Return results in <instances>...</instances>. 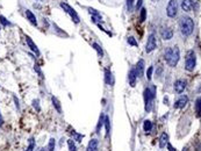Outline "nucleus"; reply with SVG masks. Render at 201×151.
<instances>
[{
  "instance_id": "nucleus-1",
  "label": "nucleus",
  "mask_w": 201,
  "mask_h": 151,
  "mask_svg": "<svg viewBox=\"0 0 201 151\" xmlns=\"http://www.w3.org/2000/svg\"><path fill=\"white\" fill-rule=\"evenodd\" d=\"M164 58L166 60V63L171 66V67H174L178 62H179V58H180V50L179 48L176 45V47H170L165 50V54H164Z\"/></svg>"
},
{
  "instance_id": "nucleus-2",
  "label": "nucleus",
  "mask_w": 201,
  "mask_h": 151,
  "mask_svg": "<svg viewBox=\"0 0 201 151\" xmlns=\"http://www.w3.org/2000/svg\"><path fill=\"white\" fill-rule=\"evenodd\" d=\"M179 28H180V32L184 36H189L192 35L193 30H194V21L191 16L188 15H184L180 18V21H179Z\"/></svg>"
},
{
  "instance_id": "nucleus-3",
  "label": "nucleus",
  "mask_w": 201,
  "mask_h": 151,
  "mask_svg": "<svg viewBox=\"0 0 201 151\" xmlns=\"http://www.w3.org/2000/svg\"><path fill=\"white\" fill-rule=\"evenodd\" d=\"M156 97V87L151 86V87H147L144 90V104H145V112L150 113L152 111V106H154V100Z\"/></svg>"
},
{
  "instance_id": "nucleus-4",
  "label": "nucleus",
  "mask_w": 201,
  "mask_h": 151,
  "mask_svg": "<svg viewBox=\"0 0 201 151\" xmlns=\"http://www.w3.org/2000/svg\"><path fill=\"white\" fill-rule=\"evenodd\" d=\"M196 65V56H195V52L193 50H189L187 52V56H186V59H185V69L187 71H193L194 67Z\"/></svg>"
},
{
  "instance_id": "nucleus-5",
  "label": "nucleus",
  "mask_w": 201,
  "mask_h": 151,
  "mask_svg": "<svg viewBox=\"0 0 201 151\" xmlns=\"http://www.w3.org/2000/svg\"><path fill=\"white\" fill-rule=\"evenodd\" d=\"M61 5V7L64 10V12L65 13H67L70 16H71V19L73 20V22L74 23H79L80 22V19H79V15L77 14V12L69 5V4H66V3H61L59 4Z\"/></svg>"
},
{
  "instance_id": "nucleus-6",
  "label": "nucleus",
  "mask_w": 201,
  "mask_h": 151,
  "mask_svg": "<svg viewBox=\"0 0 201 151\" xmlns=\"http://www.w3.org/2000/svg\"><path fill=\"white\" fill-rule=\"evenodd\" d=\"M178 13V3L177 0H170L166 6V15L169 18H174Z\"/></svg>"
},
{
  "instance_id": "nucleus-7",
  "label": "nucleus",
  "mask_w": 201,
  "mask_h": 151,
  "mask_svg": "<svg viewBox=\"0 0 201 151\" xmlns=\"http://www.w3.org/2000/svg\"><path fill=\"white\" fill-rule=\"evenodd\" d=\"M157 48V41H156V36L154 33H151L149 36H148V41H147V44H145V51L148 54L152 52L155 49Z\"/></svg>"
},
{
  "instance_id": "nucleus-8",
  "label": "nucleus",
  "mask_w": 201,
  "mask_h": 151,
  "mask_svg": "<svg viewBox=\"0 0 201 151\" xmlns=\"http://www.w3.org/2000/svg\"><path fill=\"white\" fill-rule=\"evenodd\" d=\"M136 79H137V74H136L135 67H133V69H130V71L128 73V82H129V85L131 87L136 86Z\"/></svg>"
},
{
  "instance_id": "nucleus-9",
  "label": "nucleus",
  "mask_w": 201,
  "mask_h": 151,
  "mask_svg": "<svg viewBox=\"0 0 201 151\" xmlns=\"http://www.w3.org/2000/svg\"><path fill=\"white\" fill-rule=\"evenodd\" d=\"M173 87H174V91L177 93H182L185 91V89H186V82L182 80V79H178V80H176Z\"/></svg>"
},
{
  "instance_id": "nucleus-10",
  "label": "nucleus",
  "mask_w": 201,
  "mask_h": 151,
  "mask_svg": "<svg viewBox=\"0 0 201 151\" xmlns=\"http://www.w3.org/2000/svg\"><path fill=\"white\" fill-rule=\"evenodd\" d=\"M160 36H162L163 40L169 41V40H171V38L173 37V30H172L171 28H169V27L163 28L162 32H160Z\"/></svg>"
},
{
  "instance_id": "nucleus-11",
  "label": "nucleus",
  "mask_w": 201,
  "mask_h": 151,
  "mask_svg": "<svg viewBox=\"0 0 201 151\" xmlns=\"http://www.w3.org/2000/svg\"><path fill=\"white\" fill-rule=\"evenodd\" d=\"M135 71H136V74H137V78H141L143 77V72H144V60L143 59H140L135 66Z\"/></svg>"
},
{
  "instance_id": "nucleus-12",
  "label": "nucleus",
  "mask_w": 201,
  "mask_h": 151,
  "mask_svg": "<svg viewBox=\"0 0 201 151\" xmlns=\"http://www.w3.org/2000/svg\"><path fill=\"white\" fill-rule=\"evenodd\" d=\"M187 102H188V98H187L186 95H182V97H180V98L176 101V104H174V108H176V109L184 108V107L187 105Z\"/></svg>"
},
{
  "instance_id": "nucleus-13",
  "label": "nucleus",
  "mask_w": 201,
  "mask_h": 151,
  "mask_svg": "<svg viewBox=\"0 0 201 151\" xmlns=\"http://www.w3.org/2000/svg\"><path fill=\"white\" fill-rule=\"evenodd\" d=\"M26 42H27V44H28V47L30 48V50L32 51H34L37 56H40V50H39V48H37V45L34 43V41L29 37V36H26Z\"/></svg>"
},
{
  "instance_id": "nucleus-14",
  "label": "nucleus",
  "mask_w": 201,
  "mask_h": 151,
  "mask_svg": "<svg viewBox=\"0 0 201 151\" xmlns=\"http://www.w3.org/2000/svg\"><path fill=\"white\" fill-rule=\"evenodd\" d=\"M193 7V1L192 0H182L181 1V8L184 12H191Z\"/></svg>"
},
{
  "instance_id": "nucleus-15",
  "label": "nucleus",
  "mask_w": 201,
  "mask_h": 151,
  "mask_svg": "<svg viewBox=\"0 0 201 151\" xmlns=\"http://www.w3.org/2000/svg\"><path fill=\"white\" fill-rule=\"evenodd\" d=\"M105 83L107 85H112L114 83L113 74H112V71L109 69H105Z\"/></svg>"
},
{
  "instance_id": "nucleus-16",
  "label": "nucleus",
  "mask_w": 201,
  "mask_h": 151,
  "mask_svg": "<svg viewBox=\"0 0 201 151\" xmlns=\"http://www.w3.org/2000/svg\"><path fill=\"white\" fill-rule=\"evenodd\" d=\"M26 16H27V20H29V22L33 25V26H37V20H36V16L34 15V13L29 10L26 11Z\"/></svg>"
},
{
  "instance_id": "nucleus-17",
  "label": "nucleus",
  "mask_w": 201,
  "mask_h": 151,
  "mask_svg": "<svg viewBox=\"0 0 201 151\" xmlns=\"http://www.w3.org/2000/svg\"><path fill=\"white\" fill-rule=\"evenodd\" d=\"M98 145H99L98 139H95V138L91 139L87 145V151H98Z\"/></svg>"
},
{
  "instance_id": "nucleus-18",
  "label": "nucleus",
  "mask_w": 201,
  "mask_h": 151,
  "mask_svg": "<svg viewBox=\"0 0 201 151\" xmlns=\"http://www.w3.org/2000/svg\"><path fill=\"white\" fill-rule=\"evenodd\" d=\"M169 143V136L166 132H163L160 138H159V148H164Z\"/></svg>"
},
{
  "instance_id": "nucleus-19",
  "label": "nucleus",
  "mask_w": 201,
  "mask_h": 151,
  "mask_svg": "<svg viewBox=\"0 0 201 151\" xmlns=\"http://www.w3.org/2000/svg\"><path fill=\"white\" fill-rule=\"evenodd\" d=\"M195 113L198 117H201V97L195 100Z\"/></svg>"
},
{
  "instance_id": "nucleus-20",
  "label": "nucleus",
  "mask_w": 201,
  "mask_h": 151,
  "mask_svg": "<svg viewBox=\"0 0 201 151\" xmlns=\"http://www.w3.org/2000/svg\"><path fill=\"white\" fill-rule=\"evenodd\" d=\"M104 124H105V128H106V137H108L109 136V132H111V121H109V117L107 115L105 116Z\"/></svg>"
},
{
  "instance_id": "nucleus-21",
  "label": "nucleus",
  "mask_w": 201,
  "mask_h": 151,
  "mask_svg": "<svg viewBox=\"0 0 201 151\" xmlns=\"http://www.w3.org/2000/svg\"><path fill=\"white\" fill-rule=\"evenodd\" d=\"M92 47L94 48V50L96 51V54H98V56H99V57H103V56H104V51H103V48L100 47V45H99L98 43L93 42V43H92Z\"/></svg>"
},
{
  "instance_id": "nucleus-22",
  "label": "nucleus",
  "mask_w": 201,
  "mask_h": 151,
  "mask_svg": "<svg viewBox=\"0 0 201 151\" xmlns=\"http://www.w3.org/2000/svg\"><path fill=\"white\" fill-rule=\"evenodd\" d=\"M51 100H52V104H54V107L56 108V111L61 114L62 113V107H61V104H59V101H58V99L57 98H55V97H52L51 98Z\"/></svg>"
},
{
  "instance_id": "nucleus-23",
  "label": "nucleus",
  "mask_w": 201,
  "mask_h": 151,
  "mask_svg": "<svg viewBox=\"0 0 201 151\" xmlns=\"http://www.w3.org/2000/svg\"><path fill=\"white\" fill-rule=\"evenodd\" d=\"M143 129H144V131H147V132L151 131V129H152V122H151L150 120H145L144 123H143Z\"/></svg>"
},
{
  "instance_id": "nucleus-24",
  "label": "nucleus",
  "mask_w": 201,
  "mask_h": 151,
  "mask_svg": "<svg viewBox=\"0 0 201 151\" xmlns=\"http://www.w3.org/2000/svg\"><path fill=\"white\" fill-rule=\"evenodd\" d=\"M105 116H106V115H104V113H101V115H100V117H99V122H98V124H96V132H99L100 128L103 127V124H104V122H105Z\"/></svg>"
},
{
  "instance_id": "nucleus-25",
  "label": "nucleus",
  "mask_w": 201,
  "mask_h": 151,
  "mask_svg": "<svg viewBox=\"0 0 201 151\" xmlns=\"http://www.w3.org/2000/svg\"><path fill=\"white\" fill-rule=\"evenodd\" d=\"M88 12H89V14L92 15V16H95V18H98V19H100L101 20L103 18H101V14H100L96 10H94V8H91V7H88Z\"/></svg>"
},
{
  "instance_id": "nucleus-26",
  "label": "nucleus",
  "mask_w": 201,
  "mask_h": 151,
  "mask_svg": "<svg viewBox=\"0 0 201 151\" xmlns=\"http://www.w3.org/2000/svg\"><path fill=\"white\" fill-rule=\"evenodd\" d=\"M55 145H56V141H55V138H50L47 150H48V151H54V150H55Z\"/></svg>"
},
{
  "instance_id": "nucleus-27",
  "label": "nucleus",
  "mask_w": 201,
  "mask_h": 151,
  "mask_svg": "<svg viewBox=\"0 0 201 151\" xmlns=\"http://www.w3.org/2000/svg\"><path fill=\"white\" fill-rule=\"evenodd\" d=\"M147 19V10L145 8H141V13H140V21L144 22Z\"/></svg>"
},
{
  "instance_id": "nucleus-28",
  "label": "nucleus",
  "mask_w": 201,
  "mask_h": 151,
  "mask_svg": "<svg viewBox=\"0 0 201 151\" xmlns=\"http://www.w3.org/2000/svg\"><path fill=\"white\" fill-rule=\"evenodd\" d=\"M127 43H128L129 45H133V47H137V45H138L137 41H136L135 37H133V36H130V37L127 38Z\"/></svg>"
},
{
  "instance_id": "nucleus-29",
  "label": "nucleus",
  "mask_w": 201,
  "mask_h": 151,
  "mask_svg": "<svg viewBox=\"0 0 201 151\" xmlns=\"http://www.w3.org/2000/svg\"><path fill=\"white\" fill-rule=\"evenodd\" d=\"M67 145H69V150L70 151H77V146L74 144V142L72 139H67Z\"/></svg>"
},
{
  "instance_id": "nucleus-30",
  "label": "nucleus",
  "mask_w": 201,
  "mask_h": 151,
  "mask_svg": "<svg viewBox=\"0 0 201 151\" xmlns=\"http://www.w3.org/2000/svg\"><path fill=\"white\" fill-rule=\"evenodd\" d=\"M34 148H35V139L32 137V138L29 139V146L27 148L26 151H34Z\"/></svg>"
},
{
  "instance_id": "nucleus-31",
  "label": "nucleus",
  "mask_w": 201,
  "mask_h": 151,
  "mask_svg": "<svg viewBox=\"0 0 201 151\" xmlns=\"http://www.w3.org/2000/svg\"><path fill=\"white\" fill-rule=\"evenodd\" d=\"M127 10H128V12H133V10H134V0H127Z\"/></svg>"
},
{
  "instance_id": "nucleus-32",
  "label": "nucleus",
  "mask_w": 201,
  "mask_h": 151,
  "mask_svg": "<svg viewBox=\"0 0 201 151\" xmlns=\"http://www.w3.org/2000/svg\"><path fill=\"white\" fill-rule=\"evenodd\" d=\"M0 22L3 23V26H11V22L5 18V16H3V15H0Z\"/></svg>"
},
{
  "instance_id": "nucleus-33",
  "label": "nucleus",
  "mask_w": 201,
  "mask_h": 151,
  "mask_svg": "<svg viewBox=\"0 0 201 151\" xmlns=\"http://www.w3.org/2000/svg\"><path fill=\"white\" fill-rule=\"evenodd\" d=\"M152 71H154V67L152 66H149V69L147 71V78H148V80H151V78H152Z\"/></svg>"
},
{
  "instance_id": "nucleus-34",
  "label": "nucleus",
  "mask_w": 201,
  "mask_h": 151,
  "mask_svg": "<svg viewBox=\"0 0 201 151\" xmlns=\"http://www.w3.org/2000/svg\"><path fill=\"white\" fill-rule=\"evenodd\" d=\"M72 135L74 136V141H77V142H80V139H81V138L84 137L83 135H80V134H78V132H76L74 130L72 131Z\"/></svg>"
},
{
  "instance_id": "nucleus-35",
  "label": "nucleus",
  "mask_w": 201,
  "mask_h": 151,
  "mask_svg": "<svg viewBox=\"0 0 201 151\" xmlns=\"http://www.w3.org/2000/svg\"><path fill=\"white\" fill-rule=\"evenodd\" d=\"M39 102H40V101H39L37 99H36V100H33V106H34L37 111H40V105H39Z\"/></svg>"
},
{
  "instance_id": "nucleus-36",
  "label": "nucleus",
  "mask_w": 201,
  "mask_h": 151,
  "mask_svg": "<svg viewBox=\"0 0 201 151\" xmlns=\"http://www.w3.org/2000/svg\"><path fill=\"white\" fill-rule=\"evenodd\" d=\"M35 71H37V72H39V74L41 76V77H43V73H42V71H41V69H40V66H39V65H35Z\"/></svg>"
},
{
  "instance_id": "nucleus-37",
  "label": "nucleus",
  "mask_w": 201,
  "mask_h": 151,
  "mask_svg": "<svg viewBox=\"0 0 201 151\" xmlns=\"http://www.w3.org/2000/svg\"><path fill=\"white\" fill-rule=\"evenodd\" d=\"M142 4H143V0H138L137 4H136V8H137V10H140V8L142 7Z\"/></svg>"
},
{
  "instance_id": "nucleus-38",
  "label": "nucleus",
  "mask_w": 201,
  "mask_h": 151,
  "mask_svg": "<svg viewBox=\"0 0 201 151\" xmlns=\"http://www.w3.org/2000/svg\"><path fill=\"white\" fill-rule=\"evenodd\" d=\"M167 149H169V151H177V150H176V149L170 144V143H167Z\"/></svg>"
},
{
  "instance_id": "nucleus-39",
  "label": "nucleus",
  "mask_w": 201,
  "mask_h": 151,
  "mask_svg": "<svg viewBox=\"0 0 201 151\" xmlns=\"http://www.w3.org/2000/svg\"><path fill=\"white\" fill-rule=\"evenodd\" d=\"M3 123H4V119H3V115H1V113H0V127L3 126Z\"/></svg>"
},
{
  "instance_id": "nucleus-40",
  "label": "nucleus",
  "mask_w": 201,
  "mask_h": 151,
  "mask_svg": "<svg viewBox=\"0 0 201 151\" xmlns=\"http://www.w3.org/2000/svg\"><path fill=\"white\" fill-rule=\"evenodd\" d=\"M164 102H165V105H167V102H169V99H167L166 97L164 98Z\"/></svg>"
},
{
  "instance_id": "nucleus-41",
  "label": "nucleus",
  "mask_w": 201,
  "mask_h": 151,
  "mask_svg": "<svg viewBox=\"0 0 201 151\" xmlns=\"http://www.w3.org/2000/svg\"><path fill=\"white\" fill-rule=\"evenodd\" d=\"M40 151H45V149H41V150H40Z\"/></svg>"
},
{
  "instance_id": "nucleus-42",
  "label": "nucleus",
  "mask_w": 201,
  "mask_h": 151,
  "mask_svg": "<svg viewBox=\"0 0 201 151\" xmlns=\"http://www.w3.org/2000/svg\"><path fill=\"white\" fill-rule=\"evenodd\" d=\"M36 1H43V0H36Z\"/></svg>"
}]
</instances>
